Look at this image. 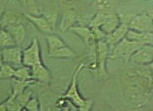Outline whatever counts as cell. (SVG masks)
<instances>
[{
    "label": "cell",
    "mask_w": 153,
    "mask_h": 111,
    "mask_svg": "<svg viewBox=\"0 0 153 111\" xmlns=\"http://www.w3.org/2000/svg\"><path fill=\"white\" fill-rule=\"evenodd\" d=\"M3 64V58H2V52L1 49H0V66H1Z\"/></svg>",
    "instance_id": "cell-29"
},
{
    "label": "cell",
    "mask_w": 153,
    "mask_h": 111,
    "mask_svg": "<svg viewBox=\"0 0 153 111\" xmlns=\"http://www.w3.org/2000/svg\"><path fill=\"white\" fill-rule=\"evenodd\" d=\"M40 103L38 99L34 96H31L25 105L24 109L28 111H39L40 110Z\"/></svg>",
    "instance_id": "cell-24"
},
{
    "label": "cell",
    "mask_w": 153,
    "mask_h": 111,
    "mask_svg": "<svg viewBox=\"0 0 153 111\" xmlns=\"http://www.w3.org/2000/svg\"><path fill=\"white\" fill-rule=\"evenodd\" d=\"M70 30L75 33L76 35L81 38L85 45V47L91 52L93 56V61L96 60V54H97V40L95 39L94 36L92 31L89 27L78 26L71 27Z\"/></svg>",
    "instance_id": "cell-5"
},
{
    "label": "cell",
    "mask_w": 153,
    "mask_h": 111,
    "mask_svg": "<svg viewBox=\"0 0 153 111\" xmlns=\"http://www.w3.org/2000/svg\"><path fill=\"white\" fill-rule=\"evenodd\" d=\"M1 25H0V30H1Z\"/></svg>",
    "instance_id": "cell-31"
},
{
    "label": "cell",
    "mask_w": 153,
    "mask_h": 111,
    "mask_svg": "<svg viewBox=\"0 0 153 111\" xmlns=\"http://www.w3.org/2000/svg\"><path fill=\"white\" fill-rule=\"evenodd\" d=\"M48 56L51 58L56 59H73L76 57V55L70 47L65 45L53 52L48 53Z\"/></svg>",
    "instance_id": "cell-15"
},
{
    "label": "cell",
    "mask_w": 153,
    "mask_h": 111,
    "mask_svg": "<svg viewBox=\"0 0 153 111\" xmlns=\"http://www.w3.org/2000/svg\"><path fill=\"white\" fill-rule=\"evenodd\" d=\"M130 30L140 32H153V17L147 14L131 15L128 22Z\"/></svg>",
    "instance_id": "cell-6"
},
{
    "label": "cell",
    "mask_w": 153,
    "mask_h": 111,
    "mask_svg": "<svg viewBox=\"0 0 153 111\" xmlns=\"http://www.w3.org/2000/svg\"><path fill=\"white\" fill-rule=\"evenodd\" d=\"M0 111H7V108L4 102L0 103Z\"/></svg>",
    "instance_id": "cell-26"
},
{
    "label": "cell",
    "mask_w": 153,
    "mask_h": 111,
    "mask_svg": "<svg viewBox=\"0 0 153 111\" xmlns=\"http://www.w3.org/2000/svg\"><path fill=\"white\" fill-rule=\"evenodd\" d=\"M13 79V83L12 86V95L16 96L22 93L23 92H25L29 86H30L31 85L36 83V82L33 79L27 80H20L16 79Z\"/></svg>",
    "instance_id": "cell-17"
},
{
    "label": "cell",
    "mask_w": 153,
    "mask_h": 111,
    "mask_svg": "<svg viewBox=\"0 0 153 111\" xmlns=\"http://www.w3.org/2000/svg\"><path fill=\"white\" fill-rule=\"evenodd\" d=\"M76 16L73 12H66L63 14L61 18L60 25L59 26V30L61 33H64L72 27L75 22Z\"/></svg>",
    "instance_id": "cell-18"
},
{
    "label": "cell",
    "mask_w": 153,
    "mask_h": 111,
    "mask_svg": "<svg viewBox=\"0 0 153 111\" xmlns=\"http://www.w3.org/2000/svg\"><path fill=\"white\" fill-rule=\"evenodd\" d=\"M84 68V63H80L75 69L71 83L66 93L61 96L72 104L74 107L80 111H89L92 108V100L85 99L80 95L78 88V77L80 72Z\"/></svg>",
    "instance_id": "cell-1"
},
{
    "label": "cell",
    "mask_w": 153,
    "mask_h": 111,
    "mask_svg": "<svg viewBox=\"0 0 153 111\" xmlns=\"http://www.w3.org/2000/svg\"><path fill=\"white\" fill-rule=\"evenodd\" d=\"M142 45L138 42L125 37L111 51L108 58L111 60L123 59L125 62L129 63L134 52Z\"/></svg>",
    "instance_id": "cell-3"
},
{
    "label": "cell",
    "mask_w": 153,
    "mask_h": 111,
    "mask_svg": "<svg viewBox=\"0 0 153 111\" xmlns=\"http://www.w3.org/2000/svg\"><path fill=\"white\" fill-rule=\"evenodd\" d=\"M13 79L20 80L33 79L31 77V68L23 65L21 66H18V68H16L15 75H14Z\"/></svg>",
    "instance_id": "cell-20"
},
{
    "label": "cell",
    "mask_w": 153,
    "mask_h": 111,
    "mask_svg": "<svg viewBox=\"0 0 153 111\" xmlns=\"http://www.w3.org/2000/svg\"><path fill=\"white\" fill-rule=\"evenodd\" d=\"M129 30V26L127 24L120 22L119 25L115 30L106 35L105 37V40L108 44L110 52L116 46L117 43L121 42L126 35Z\"/></svg>",
    "instance_id": "cell-9"
},
{
    "label": "cell",
    "mask_w": 153,
    "mask_h": 111,
    "mask_svg": "<svg viewBox=\"0 0 153 111\" xmlns=\"http://www.w3.org/2000/svg\"><path fill=\"white\" fill-rule=\"evenodd\" d=\"M25 15L27 20L33 23L35 27L43 33L47 35L53 32L54 30L52 29L45 16H35L28 13L25 14Z\"/></svg>",
    "instance_id": "cell-13"
},
{
    "label": "cell",
    "mask_w": 153,
    "mask_h": 111,
    "mask_svg": "<svg viewBox=\"0 0 153 111\" xmlns=\"http://www.w3.org/2000/svg\"><path fill=\"white\" fill-rule=\"evenodd\" d=\"M109 54V47L105 39L98 40L95 62L89 67L90 70L93 72L98 79H105L107 77L106 63Z\"/></svg>",
    "instance_id": "cell-2"
},
{
    "label": "cell",
    "mask_w": 153,
    "mask_h": 111,
    "mask_svg": "<svg viewBox=\"0 0 153 111\" xmlns=\"http://www.w3.org/2000/svg\"><path fill=\"white\" fill-rule=\"evenodd\" d=\"M7 30L10 33L16 45L21 46L25 41L26 37V30L24 25H19L8 27Z\"/></svg>",
    "instance_id": "cell-14"
},
{
    "label": "cell",
    "mask_w": 153,
    "mask_h": 111,
    "mask_svg": "<svg viewBox=\"0 0 153 111\" xmlns=\"http://www.w3.org/2000/svg\"><path fill=\"white\" fill-rule=\"evenodd\" d=\"M126 37L128 39L138 42L142 45H153V32H140L129 29Z\"/></svg>",
    "instance_id": "cell-12"
},
{
    "label": "cell",
    "mask_w": 153,
    "mask_h": 111,
    "mask_svg": "<svg viewBox=\"0 0 153 111\" xmlns=\"http://www.w3.org/2000/svg\"><path fill=\"white\" fill-rule=\"evenodd\" d=\"M153 61V45H143L130 57L129 63L137 66H147Z\"/></svg>",
    "instance_id": "cell-7"
},
{
    "label": "cell",
    "mask_w": 153,
    "mask_h": 111,
    "mask_svg": "<svg viewBox=\"0 0 153 111\" xmlns=\"http://www.w3.org/2000/svg\"><path fill=\"white\" fill-rule=\"evenodd\" d=\"M4 103L6 104L7 111H20L22 110V108L17 102L16 96L12 94L6 101H4Z\"/></svg>",
    "instance_id": "cell-23"
},
{
    "label": "cell",
    "mask_w": 153,
    "mask_h": 111,
    "mask_svg": "<svg viewBox=\"0 0 153 111\" xmlns=\"http://www.w3.org/2000/svg\"><path fill=\"white\" fill-rule=\"evenodd\" d=\"M29 1H30V2H31V1H32V2H33V0H29Z\"/></svg>",
    "instance_id": "cell-30"
},
{
    "label": "cell",
    "mask_w": 153,
    "mask_h": 111,
    "mask_svg": "<svg viewBox=\"0 0 153 111\" xmlns=\"http://www.w3.org/2000/svg\"><path fill=\"white\" fill-rule=\"evenodd\" d=\"M43 63L40 45L36 38H33L31 44L22 51V65L31 67Z\"/></svg>",
    "instance_id": "cell-4"
},
{
    "label": "cell",
    "mask_w": 153,
    "mask_h": 111,
    "mask_svg": "<svg viewBox=\"0 0 153 111\" xmlns=\"http://www.w3.org/2000/svg\"><path fill=\"white\" fill-rule=\"evenodd\" d=\"M16 69L13 66L3 63L0 66V80H7L13 79L15 75Z\"/></svg>",
    "instance_id": "cell-21"
},
{
    "label": "cell",
    "mask_w": 153,
    "mask_h": 111,
    "mask_svg": "<svg viewBox=\"0 0 153 111\" xmlns=\"http://www.w3.org/2000/svg\"><path fill=\"white\" fill-rule=\"evenodd\" d=\"M4 11H5V10H4V7L3 6H1V5H0V19H1Z\"/></svg>",
    "instance_id": "cell-28"
},
{
    "label": "cell",
    "mask_w": 153,
    "mask_h": 111,
    "mask_svg": "<svg viewBox=\"0 0 153 111\" xmlns=\"http://www.w3.org/2000/svg\"><path fill=\"white\" fill-rule=\"evenodd\" d=\"M22 49L21 46L15 45L1 49L3 63L12 66L22 65Z\"/></svg>",
    "instance_id": "cell-8"
},
{
    "label": "cell",
    "mask_w": 153,
    "mask_h": 111,
    "mask_svg": "<svg viewBox=\"0 0 153 111\" xmlns=\"http://www.w3.org/2000/svg\"><path fill=\"white\" fill-rule=\"evenodd\" d=\"M31 77L36 83H40L45 85L49 84L51 75L49 70L44 63H41L31 67Z\"/></svg>",
    "instance_id": "cell-11"
},
{
    "label": "cell",
    "mask_w": 153,
    "mask_h": 111,
    "mask_svg": "<svg viewBox=\"0 0 153 111\" xmlns=\"http://www.w3.org/2000/svg\"><path fill=\"white\" fill-rule=\"evenodd\" d=\"M45 39L48 45V53L53 52L59 48L66 45L64 40L59 36L53 33L45 35Z\"/></svg>",
    "instance_id": "cell-16"
},
{
    "label": "cell",
    "mask_w": 153,
    "mask_h": 111,
    "mask_svg": "<svg viewBox=\"0 0 153 111\" xmlns=\"http://www.w3.org/2000/svg\"><path fill=\"white\" fill-rule=\"evenodd\" d=\"M32 96V93L31 91H28L27 89L23 92L22 93L19 95L16 96V99L17 100V102L19 105V106L22 108V110L24 109L25 105L28 102Z\"/></svg>",
    "instance_id": "cell-25"
},
{
    "label": "cell",
    "mask_w": 153,
    "mask_h": 111,
    "mask_svg": "<svg viewBox=\"0 0 153 111\" xmlns=\"http://www.w3.org/2000/svg\"><path fill=\"white\" fill-rule=\"evenodd\" d=\"M27 20L25 15L12 10L4 11L3 15L0 19V25L3 28L13 26L19 25H25Z\"/></svg>",
    "instance_id": "cell-10"
},
{
    "label": "cell",
    "mask_w": 153,
    "mask_h": 111,
    "mask_svg": "<svg viewBox=\"0 0 153 111\" xmlns=\"http://www.w3.org/2000/svg\"><path fill=\"white\" fill-rule=\"evenodd\" d=\"M93 7L100 11H107L111 9L112 4L111 0H94Z\"/></svg>",
    "instance_id": "cell-22"
},
{
    "label": "cell",
    "mask_w": 153,
    "mask_h": 111,
    "mask_svg": "<svg viewBox=\"0 0 153 111\" xmlns=\"http://www.w3.org/2000/svg\"><path fill=\"white\" fill-rule=\"evenodd\" d=\"M148 68H149V70L150 71V73H151V77H152V79L153 80V61L151 63H150L149 65H148Z\"/></svg>",
    "instance_id": "cell-27"
},
{
    "label": "cell",
    "mask_w": 153,
    "mask_h": 111,
    "mask_svg": "<svg viewBox=\"0 0 153 111\" xmlns=\"http://www.w3.org/2000/svg\"><path fill=\"white\" fill-rule=\"evenodd\" d=\"M15 45H17L10 33L7 29L1 28L0 30V49Z\"/></svg>",
    "instance_id": "cell-19"
}]
</instances>
